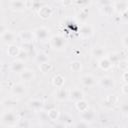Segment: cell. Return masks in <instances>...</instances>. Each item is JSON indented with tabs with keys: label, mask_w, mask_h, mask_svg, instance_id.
I'll return each instance as SVG.
<instances>
[{
	"label": "cell",
	"mask_w": 128,
	"mask_h": 128,
	"mask_svg": "<svg viewBox=\"0 0 128 128\" xmlns=\"http://www.w3.org/2000/svg\"><path fill=\"white\" fill-rule=\"evenodd\" d=\"M47 117H48L51 121H56V120H58V118H59V113H58V111H57L56 109H51V110L48 111Z\"/></svg>",
	"instance_id": "obj_23"
},
{
	"label": "cell",
	"mask_w": 128,
	"mask_h": 128,
	"mask_svg": "<svg viewBox=\"0 0 128 128\" xmlns=\"http://www.w3.org/2000/svg\"><path fill=\"white\" fill-rule=\"evenodd\" d=\"M126 75H127V72L124 73V82H125V83L127 82V80H126Z\"/></svg>",
	"instance_id": "obj_36"
},
{
	"label": "cell",
	"mask_w": 128,
	"mask_h": 128,
	"mask_svg": "<svg viewBox=\"0 0 128 128\" xmlns=\"http://www.w3.org/2000/svg\"><path fill=\"white\" fill-rule=\"evenodd\" d=\"M20 77L24 81H31L34 78V71L31 69H23L20 72Z\"/></svg>",
	"instance_id": "obj_10"
},
{
	"label": "cell",
	"mask_w": 128,
	"mask_h": 128,
	"mask_svg": "<svg viewBox=\"0 0 128 128\" xmlns=\"http://www.w3.org/2000/svg\"><path fill=\"white\" fill-rule=\"evenodd\" d=\"M49 33H50V30L46 27H38L34 30L33 34L34 36L36 37V39L40 40V41H44V40H47L48 37H49Z\"/></svg>",
	"instance_id": "obj_2"
},
{
	"label": "cell",
	"mask_w": 128,
	"mask_h": 128,
	"mask_svg": "<svg viewBox=\"0 0 128 128\" xmlns=\"http://www.w3.org/2000/svg\"><path fill=\"white\" fill-rule=\"evenodd\" d=\"M12 93L15 96H21L25 93V86L21 83H17L12 87Z\"/></svg>",
	"instance_id": "obj_15"
},
{
	"label": "cell",
	"mask_w": 128,
	"mask_h": 128,
	"mask_svg": "<svg viewBox=\"0 0 128 128\" xmlns=\"http://www.w3.org/2000/svg\"><path fill=\"white\" fill-rule=\"evenodd\" d=\"M55 1H56V0H55ZM57 1H63V0H57Z\"/></svg>",
	"instance_id": "obj_37"
},
{
	"label": "cell",
	"mask_w": 128,
	"mask_h": 128,
	"mask_svg": "<svg viewBox=\"0 0 128 128\" xmlns=\"http://www.w3.org/2000/svg\"><path fill=\"white\" fill-rule=\"evenodd\" d=\"M81 83L86 87H91L96 83V78L90 74H86L81 77Z\"/></svg>",
	"instance_id": "obj_6"
},
{
	"label": "cell",
	"mask_w": 128,
	"mask_h": 128,
	"mask_svg": "<svg viewBox=\"0 0 128 128\" xmlns=\"http://www.w3.org/2000/svg\"><path fill=\"white\" fill-rule=\"evenodd\" d=\"M76 108L78 109V111L83 112V111L87 110L89 108V106H88V103L84 99H81L79 101H76Z\"/></svg>",
	"instance_id": "obj_21"
},
{
	"label": "cell",
	"mask_w": 128,
	"mask_h": 128,
	"mask_svg": "<svg viewBox=\"0 0 128 128\" xmlns=\"http://www.w3.org/2000/svg\"><path fill=\"white\" fill-rule=\"evenodd\" d=\"M19 36L24 42H31L32 37H33V33L30 31H21Z\"/></svg>",
	"instance_id": "obj_20"
},
{
	"label": "cell",
	"mask_w": 128,
	"mask_h": 128,
	"mask_svg": "<svg viewBox=\"0 0 128 128\" xmlns=\"http://www.w3.org/2000/svg\"><path fill=\"white\" fill-rule=\"evenodd\" d=\"M36 61L41 64V63H45V62H48L49 61V57L47 54L45 53H39L37 56H36Z\"/></svg>",
	"instance_id": "obj_24"
},
{
	"label": "cell",
	"mask_w": 128,
	"mask_h": 128,
	"mask_svg": "<svg viewBox=\"0 0 128 128\" xmlns=\"http://www.w3.org/2000/svg\"><path fill=\"white\" fill-rule=\"evenodd\" d=\"M38 14H39V16H40L41 18L47 19V18H49V17L51 16V14H52V9H51L50 7H48V6H43V7H41V8L39 9Z\"/></svg>",
	"instance_id": "obj_14"
},
{
	"label": "cell",
	"mask_w": 128,
	"mask_h": 128,
	"mask_svg": "<svg viewBox=\"0 0 128 128\" xmlns=\"http://www.w3.org/2000/svg\"><path fill=\"white\" fill-rule=\"evenodd\" d=\"M83 2L87 3V2H89V0H78V1H77V3H83Z\"/></svg>",
	"instance_id": "obj_35"
},
{
	"label": "cell",
	"mask_w": 128,
	"mask_h": 128,
	"mask_svg": "<svg viewBox=\"0 0 128 128\" xmlns=\"http://www.w3.org/2000/svg\"><path fill=\"white\" fill-rule=\"evenodd\" d=\"M69 96H70V98L73 100V101H79V100H81V99H84V93L80 90V89H78V88H74V89H72L71 91H70V94H69Z\"/></svg>",
	"instance_id": "obj_9"
},
{
	"label": "cell",
	"mask_w": 128,
	"mask_h": 128,
	"mask_svg": "<svg viewBox=\"0 0 128 128\" xmlns=\"http://www.w3.org/2000/svg\"><path fill=\"white\" fill-rule=\"evenodd\" d=\"M92 32H93L92 27L90 25H88V24H84L80 28V35H81V37H84V38L90 37L92 35Z\"/></svg>",
	"instance_id": "obj_12"
},
{
	"label": "cell",
	"mask_w": 128,
	"mask_h": 128,
	"mask_svg": "<svg viewBox=\"0 0 128 128\" xmlns=\"http://www.w3.org/2000/svg\"><path fill=\"white\" fill-rule=\"evenodd\" d=\"M123 42H124V47H127V36H124Z\"/></svg>",
	"instance_id": "obj_34"
},
{
	"label": "cell",
	"mask_w": 128,
	"mask_h": 128,
	"mask_svg": "<svg viewBox=\"0 0 128 128\" xmlns=\"http://www.w3.org/2000/svg\"><path fill=\"white\" fill-rule=\"evenodd\" d=\"M99 66H100V68H102L103 70H108L109 68H111L112 63L110 62V60L108 59V57H103V58H101V60L99 61Z\"/></svg>",
	"instance_id": "obj_18"
},
{
	"label": "cell",
	"mask_w": 128,
	"mask_h": 128,
	"mask_svg": "<svg viewBox=\"0 0 128 128\" xmlns=\"http://www.w3.org/2000/svg\"><path fill=\"white\" fill-rule=\"evenodd\" d=\"M28 105H29V107H30L31 109L39 110V109L43 106V102H42L41 100H39V99H32V100L29 101Z\"/></svg>",
	"instance_id": "obj_17"
},
{
	"label": "cell",
	"mask_w": 128,
	"mask_h": 128,
	"mask_svg": "<svg viewBox=\"0 0 128 128\" xmlns=\"http://www.w3.org/2000/svg\"><path fill=\"white\" fill-rule=\"evenodd\" d=\"M50 44L53 49L62 50L66 45V39L62 35H55L50 39Z\"/></svg>",
	"instance_id": "obj_1"
},
{
	"label": "cell",
	"mask_w": 128,
	"mask_h": 128,
	"mask_svg": "<svg viewBox=\"0 0 128 128\" xmlns=\"http://www.w3.org/2000/svg\"><path fill=\"white\" fill-rule=\"evenodd\" d=\"M1 38H2V41H3L4 43L12 44V43H14V42H15L16 35H15V33H13L12 31L5 30V31L1 34Z\"/></svg>",
	"instance_id": "obj_4"
},
{
	"label": "cell",
	"mask_w": 128,
	"mask_h": 128,
	"mask_svg": "<svg viewBox=\"0 0 128 128\" xmlns=\"http://www.w3.org/2000/svg\"><path fill=\"white\" fill-rule=\"evenodd\" d=\"M104 49L101 48V47H95L93 50H92V54L96 57H103L104 56Z\"/></svg>",
	"instance_id": "obj_27"
},
{
	"label": "cell",
	"mask_w": 128,
	"mask_h": 128,
	"mask_svg": "<svg viewBox=\"0 0 128 128\" xmlns=\"http://www.w3.org/2000/svg\"><path fill=\"white\" fill-rule=\"evenodd\" d=\"M70 69H71L73 72H75V73L79 72V71L81 70V62H79V61H73V62H71V64H70Z\"/></svg>",
	"instance_id": "obj_25"
},
{
	"label": "cell",
	"mask_w": 128,
	"mask_h": 128,
	"mask_svg": "<svg viewBox=\"0 0 128 128\" xmlns=\"http://www.w3.org/2000/svg\"><path fill=\"white\" fill-rule=\"evenodd\" d=\"M122 112H123V114H127V112H128V106H127V104H124L122 106Z\"/></svg>",
	"instance_id": "obj_31"
},
{
	"label": "cell",
	"mask_w": 128,
	"mask_h": 128,
	"mask_svg": "<svg viewBox=\"0 0 128 128\" xmlns=\"http://www.w3.org/2000/svg\"><path fill=\"white\" fill-rule=\"evenodd\" d=\"M4 31H5V27H4L3 25H1V24H0V35H1Z\"/></svg>",
	"instance_id": "obj_33"
},
{
	"label": "cell",
	"mask_w": 128,
	"mask_h": 128,
	"mask_svg": "<svg viewBox=\"0 0 128 128\" xmlns=\"http://www.w3.org/2000/svg\"><path fill=\"white\" fill-rule=\"evenodd\" d=\"M39 68H40V70L43 73H46V72H49L52 69V65L49 64L48 62H45V63H41L40 66H39Z\"/></svg>",
	"instance_id": "obj_28"
},
{
	"label": "cell",
	"mask_w": 128,
	"mask_h": 128,
	"mask_svg": "<svg viewBox=\"0 0 128 128\" xmlns=\"http://www.w3.org/2000/svg\"><path fill=\"white\" fill-rule=\"evenodd\" d=\"M116 102H117V98L115 97V95H109V96L105 99L103 105H105V106H109V107L111 108V107H113V106L116 104Z\"/></svg>",
	"instance_id": "obj_22"
},
{
	"label": "cell",
	"mask_w": 128,
	"mask_h": 128,
	"mask_svg": "<svg viewBox=\"0 0 128 128\" xmlns=\"http://www.w3.org/2000/svg\"><path fill=\"white\" fill-rule=\"evenodd\" d=\"M10 8L14 11H23L26 9V4L22 0H12L10 3Z\"/></svg>",
	"instance_id": "obj_7"
},
{
	"label": "cell",
	"mask_w": 128,
	"mask_h": 128,
	"mask_svg": "<svg viewBox=\"0 0 128 128\" xmlns=\"http://www.w3.org/2000/svg\"><path fill=\"white\" fill-rule=\"evenodd\" d=\"M122 92H123V94L124 95H127V83H125L124 85H123V88H122Z\"/></svg>",
	"instance_id": "obj_32"
},
{
	"label": "cell",
	"mask_w": 128,
	"mask_h": 128,
	"mask_svg": "<svg viewBox=\"0 0 128 128\" xmlns=\"http://www.w3.org/2000/svg\"><path fill=\"white\" fill-rule=\"evenodd\" d=\"M81 117H82V121H84V122H87V123H88V122L93 121V119H94L95 115H94L93 111H92V110H90V109L88 108L87 110H85V111L81 112Z\"/></svg>",
	"instance_id": "obj_11"
},
{
	"label": "cell",
	"mask_w": 128,
	"mask_h": 128,
	"mask_svg": "<svg viewBox=\"0 0 128 128\" xmlns=\"http://www.w3.org/2000/svg\"><path fill=\"white\" fill-rule=\"evenodd\" d=\"M19 51L20 49L16 46V45H13V44H10V46L8 47V50H7V53L10 57H17L18 54H19Z\"/></svg>",
	"instance_id": "obj_19"
},
{
	"label": "cell",
	"mask_w": 128,
	"mask_h": 128,
	"mask_svg": "<svg viewBox=\"0 0 128 128\" xmlns=\"http://www.w3.org/2000/svg\"><path fill=\"white\" fill-rule=\"evenodd\" d=\"M64 82H65V78H64L61 74H57V75H55L54 78H53V84H54V86L57 87V88L62 87L63 84H64Z\"/></svg>",
	"instance_id": "obj_16"
},
{
	"label": "cell",
	"mask_w": 128,
	"mask_h": 128,
	"mask_svg": "<svg viewBox=\"0 0 128 128\" xmlns=\"http://www.w3.org/2000/svg\"><path fill=\"white\" fill-rule=\"evenodd\" d=\"M32 5H33L34 8L40 9L41 8V0H33L32 1Z\"/></svg>",
	"instance_id": "obj_30"
},
{
	"label": "cell",
	"mask_w": 128,
	"mask_h": 128,
	"mask_svg": "<svg viewBox=\"0 0 128 128\" xmlns=\"http://www.w3.org/2000/svg\"><path fill=\"white\" fill-rule=\"evenodd\" d=\"M113 7H112V5L111 4H108V5H104V6H102V9H101V11H102V13L103 14H105V15H111L112 13H113Z\"/></svg>",
	"instance_id": "obj_26"
},
{
	"label": "cell",
	"mask_w": 128,
	"mask_h": 128,
	"mask_svg": "<svg viewBox=\"0 0 128 128\" xmlns=\"http://www.w3.org/2000/svg\"><path fill=\"white\" fill-rule=\"evenodd\" d=\"M1 121L3 123L7 124V125H11V124H13L14 122L17 121V115L14 112H11V111L5 112L1 117Z\"/></svg>",
	"instance_id": "obj_3"
},
{
	"label": "cell",
	"mask_w": 128,
	"mask_h": 128,
	"mask_svg": "<svg viewBox=\"0 0 128 128\" xmlns=\"http://www.w3.org/2000/svg\"><path fill=\"white\" fill-rule=\"evenodd\" d=\"M16 103H17V102H16V100H14V99H12V98H9V99H5V100L2 102L3 106H5V107H8V108L15 106V105H16Z\"/></svg>",
	"instance_id": "obj_29"
},
{
	"label": "cell",
	"mask_w": 128,
	"mask_h": 128,
	"mask_svg": "<svg viewBox=\"0 0 128 128\" xmlns=\"http://www.w3.org/2000/svg\"><path fill=\"white\" fill-rule=\"evenodd\" d=\"M68 96H69V93H68V91H67L65 88H63V86L57 88L56 93H55V98H56L57 100H59V101L66 100Z\"/></svg>",
	"instance_id": "obj_8"
},
{
	"label": "cell",
	"mask_w": 128,
	"mask_h": 128,
	"mask_svg": "<svg viewBox=\"0 0 128 128\" xmlns=\"http://www.w3.org/2000/svg\"><path fill=\"white\" fill-rule=\"evenodd\" d=\"M99 84L105 89H111L114 87V80L109 76H104L99 80Z\"/></svg>",
	"instance_id": "obj_5"
},
{
	"label": "cell",
	"mask_w": 128,
	"mask_h": 128,
	"mask_svg": "<svg viewBox=\"0 0 128 128\" xmlns=\"http://www.w3.org/2000/svg\"><path fill=\"white\" fill-rule=\"evenodd\" d=\"M24 68H25L24 67V62L22 60L17 59V60H15L11 63V70L14 71V72H19L20 73Z\"/></svg>",
	"instance_id": "obj_13"
}]
</instances>
